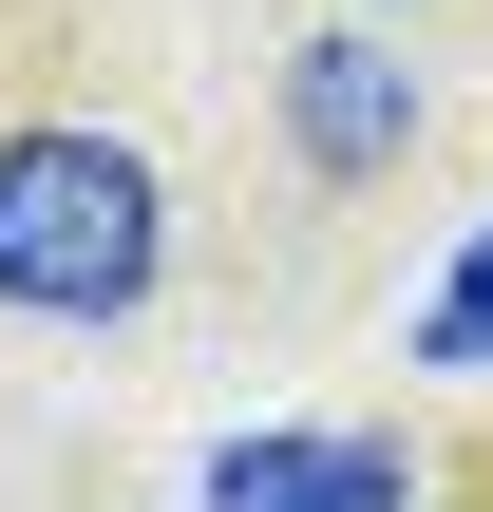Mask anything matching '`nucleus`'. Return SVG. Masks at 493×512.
<instances>
[{
  "mask_svg": "<svg viewBox=\"0 0 493 512\" xmlns=\"http://www.w3.org/2000/svg\"><path fill=\"white\" fill-rule=\"evenodd\" d=\"M152 266H171V209H152V171H133L114 133H19V152H0V304H38V323H133Z\"/></svg>",
  "mask_w": 493,
  "mask_h": 512,
  "instance_id": "1",
  "label": "nucleus"
},
{
  "mask_svg": "<svg viewBox=\"0 0 493 512\" xmlns=\"http://www.w3.org/2000/svg\"><path fill=\"white\" fill-rule=\"evenodd\" d=\"M190 512H418V475H399V437H228Z\"/></svg>",
  "mask_w": 493,
  "mask_h": 512,
  "instance_id": "2",
  "label": "nucleus"
},
{
  "mask_svg": "<svg viewBox=\"0 0 493 512\" xmlns=\"http://www.w3.org/2000/svg\"><path fill=\"white\" fill-rule=\"evenodd\" d=\"M285 133H304V171H399L418 152V76L380 38H304L285 57Z\"/></svg>",
  "mask_w": 493,
  "mask_h": 512,
  "instance_id": "3",
  "label": "nucleus"
},
{
  "mask_svg": "<svg viewBox=\"0 0 493 512\" xmlns=\"http://www.w3.org/2000/svg\"><path fill=\"white\" fill-rule=\"evenodd\" d=\"M418 361H437V380H493V228L456 247V285L418 304Z\"/></svg>",
  "mask_w": 493,
  "mask_h": 512,
  "instance_id": "4",
  "label": "nucleus"
}]
</instances>
